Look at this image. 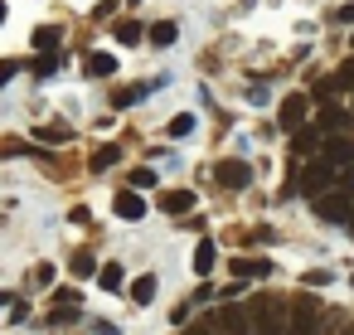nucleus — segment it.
Segmentation results:
<instances>
[{
    "mask_svg": "<svg viewBox=\"0 0 354 335\" xmlns=\"http://www.w3.org/2000/svg\"><path fill=\"white\" fill-rule=\"evenodd\" d=\"M286 301L281 296H272V291H262V296H252L248 301V320H252V335H286Z\"/></svg>",
    "mask_w": 354,
    "mask_h": 335,
    "instance_id": "obj_1",
    "label": "nucleus"
},
{
    "mask_svg": "<svg viewBox=\"0 0 354 335\" xmlns=\"http://www.w3.org/2000/svg\"><path fill=\"white\" fill-rule=\"evenodd\" d=\"M339 175H335V165H325V161H310L301 175H296V190L301 194H310V199H320V194H330V185H335Z\"/></svg>",
    "mask_w": 354,
    "mask_h": 335,
    "instance_id": "obj_2",
    "label": "nucleus"
},
{
    "mask_svg": "<svg viewBox=\"0 0 354 335\" xmlns=\"http://www.w3.org/2000/svg\"><path fill=\"white\" fill-rule=\"evenodd\" d=\"M320 330V306L310 296H296L286 311V335H315Z\"/></svg>",
    "mask_w": 354,
    "mask_h": 335,
    "instance_id": "obj_3",
    "label": "nucleus"
},
{
    "mask_svg": "<svg viewBox=\"0 0 354 335\" xmlns=\"http://www.w3.org/2000/svg\"><path fill=\"white\" fill-rule=\"evenodd\" d=\"M315 214H320L325 224H354V199L339 194V190H330V194L315 199Z\"/></svg>",
    "mask_w": 354,
    "mask_h": 335,
    "instance_id": "obj_4",
    "label": "nucleus"
},
{
    "mask_svg": "<svg viewBox=\"0 0 354 335\" xmlns=\"http://www.w3.org/2000/svg\"><path fill=\"white\" fill-rule=\"evenodd\" d=\"M214 180H218L223 190H248V185H252V165H248V161H218V165H214Z\"/></svg>",
    "mask_w": 354,
    "mask_h": 335,
    "instance_id": "obj_5",
    "label": "nucleus"
},
{
    "mask_svg": "<svg viewBox=\"0 0 354 335\" xmlns=\"http://www.w3.org/2000/svg\"><path fill=\"white\" fill-rule=\"evenodd\" d=\"M349 122H354V112H344V107H335V102H320V117H315L320 136H344Z\"/></svg>",
    "mask_w": 354,
    "mask_h": 335,
    "instance_id": "obj_6",
    "label": "nucleus"
},
{
    "mask_svg": "<svg viewBox=\"0 0 354 335\" xmlns=\"http://www.w3.org/2000/svg\"><path fill=\"white\" fill-rule=\"evenodd\" d=\"M78 311H83V296H78L73 287H59V291H54V311H49V316H54L59 325H68V320H78Z\"/></svg>",
    "mask_w": 354,
    "mask_h": 335,
    "instance_id": "obj_7",
    "label": "nucleus"
},
{
    "mask_svg": "<svg viewBox=\"0 0 354 335\" xmlns=\"http://www.w3.org/2000/svg\"><path fill=\"white\" fill-rule=\"evenodd\" d=\"M306 107H310V102H306L301 93H291V98H281V132H291V136H296V132L306 127Z\"/></svg>",
    "mask_w": 354,
    "mask_h": 335,
    "instance_id": "obj_8",
    "label": "nucleus"
},
{
    "mask_svg": "<svg viewBox=\"0 0 354 335\" xmlns=\"http://www.w3.org/2000/svg\"><path fill=\"white\" fill-rule=\"evenodd\" d=\"M112 214H117V219H127V224L146 219V194H136V190H122V194L112 199Z\"/></svg>",
    "mask_w": 354,
    "mask_h": 335,
    "instance_id": "obj_9",
    "label": "nucleus"
},
{
    "mask_svg": "<svg viewBox=\"0 0 354 335\" xmlns=\"http://www.w3.org/2000/svg\"><path fill=\"white\" fill-rule=\"evenodd\" d=\"M214 325H218L223 335H252V320H248L243 306H223V311L214 316Z\"/></svg>",
    "mask_w": 354,
    "mask_h": 335,
    "instance_id": "obj_10",
    "label": "nucleus"
},
{
    "mask_svg": "<svg viewBox=\"0 0 354 335\" xmlns=\"http://www.w3.org/2000/svg\"><path fill=\"white\" fill-rule=\"evenodd\" d=\"M325 165H335V170L354 165V141L349 136H325Z\"/></svg>",
    "mask_w": 354,
    "mask_h": 335,
    "instance_id": "obj_11",
    "label": "nucleus"
},
{
    "mask_svg": "<svg viewBox=\"0 0 354 335\" xmlns=\"http://www.w3.org/2000/svg\"><path fill=\"white\" fill-rule=\"evenodd\" d=\"M83 73H88V78H112V73H117V59H112V54H88V59H83Z\"/></svg>",
    "mask_w": 354,
    "mask_h": 335,
    "instance_id": "obj_12",
    "label": "nucleus"
},
{
    "mask_svg": "<svg viewBox=\"0 0 354 335\" xmlns=\"http://www.w3.org/2000/svg\"><path fill=\"white\" fill-rule=\"evenodd\" d=\"M272 272V262L267 257H233V277L243 282V277H267Z\"/></svg>",
    "mask_w": 354,
    "mask_h": 335,
    "instance_id": "obj_13",
    "label": "nucleus"
},
{
    "mask_svg": "<svg viewBox=\"0 0 354 335\" xmlns=\"http://www.w3.org/2000/svg\"><path fill=\"white\" fill-rule=\"evenodd\" d=\"M160 209L165 214H189L194 209V194L189 190H170V194H160Z\"/></svg>",
    "mask_w": 354,
    "mask_h": 335,
    "instance_id": "obj_14",
    "label": "nucleus"
},
{
    "mask_svg": "<svg viewBox=\"0 0 354 335\" xmlns=\"http://www.w3.org/2000/svg\"><path fill=\"white\" fill-rule=\"evenodd\" d=\"M315 146H320V127H301V132L291 136V151H296V156H306V151H315Z\"/></svg>",
    "mask_w": 354,
    "mask_h": 335,
    "instance_id": "obj_15",
    "label": "nucleus"
},
{
    "mask_svg": "<svg viewBox=\"0 0 354 335\" xmlns=\"http://www.w3.org/2000/svg\"><path fill=\"white\" fill-rule=\"evenodd\" d=\"M214 262H218V248H214V238H204L194 248V272H214Z\"/></svg>",
    "mask_w": 354,
    "mask_h": 335,
    "instance_id": "obj_16",
    "label": "nucleus"
},
{
    "mask_svg": "<svg viewBox=\"0 0 354 335\" xmlns=\"http://www.w3.org/2000/svg\"><path fill=\"white\" fill-rule=\"evenodd\" d=\"M68 272H73V277H93V272H97V257H93L88 248H78V253L68 257Z\"/></svg>",
    "mask_w": 354,
    "mask_h": 335,
    "instance_id": "obj_17",
    "label": "nucleus"
},
{
    "mask_svg": "<svg viewBox=\"0 0 354 335\" xmlns=\"http://www.w3.org/2000/svg\"><path fill=\"white\" fill-rule=\"evenodd\" d=\"M97 282H102V291H122V287H127V277H122V267H117V262L97 267Z\"/></svg>",
    "mask_w": 354,
    "mask_h": 335,
    "instance_id": "obj_18",
    "label": "nucleus"
},
{
    "mask_svg": "<svg viewBox=\"0 0 354 335\" xmlns=\"http://www.w3.org/2000/svg\"><path fill=\"white\" fill-rule=\"evenodd\" d=\"M175 35H180V30H175V20H160V25H151V44H156V49L175 44Z\"/></svg>",
    "mask_w": 354,
    "mask_h": 335,
    "instance_id": "obj_19",
    "label": "nucleus"
},
{
    "mask_svg": "<svg viewBox=\"0 0 354 335\" xmlns=\"http://www.w3.org/2000/svg\"><path fill=\"white\" fill-rule=\"evenodd\" d=\"M35 49L54 54V49H59V30H54V25H39V30H35Z\"/></svg>",
    "mask_w": 354,
    "mask_h": 335,
    "instance_id": "obj_20",
    "label": "nucleus"
},
{
    "mask_svg": "<svg viewBox=\"0 0 354 335\" xmlns=\"http://www.w3.org/2000/svg\"><path fill=\"white\" fill-rule=\"evenodd\" d=\"M117 161H122V151H117V146H97V151H93V170H112Z\"/></svg>",
    "mask_w": 354,
    "mask_h": 335,
    "instance_id": "obj_21",
    "label": "nucleus"
},
{
    "mask_svg": "<svg viewBox=\"0 0 354 335\" xmlns=\"http://www.w3.org/2000/svg\"><path fill=\"white\" fill-rule=\"evenodd\" d=\"M151 296H156V277L146 272V277H136V282H131V301H141V306H146Z\"/></svg>",
    "mask_w": 354,
    "mask_h": 335,
    "instance_id": "obj_22",
    "label": "nucleus"
},
{
    "mask_svg": "<svg viewBox=\"0 0 354 335\" xmlns=\"http://www.w3.org/2000/svg\"><path fill=\"white\" fill-rule=\"evenodd\" d=\"M141 35H146V30H141L136 20H122V25H117V39H122V44H141Z\"/></svg>",
    "mask_w": 354,
    "mask_h": 335,
    "instance_id": "obj_23",
    "label": "nucleus"
},
{
    "mask_svg": "<svg viewBox=\"0 0 354 335\" xmlns=\"http://www.w3.org/2000/svg\"><path fill=\"white\" fill-rule=\"evenodd\" d=\"M59 73V54H44V59H35V78H54Z\"/></svg>",
    "mask_w": 354,
    "mask_h": 335,
    "instance_id": "obj_24",
    "label": "nucleus"
},
{
    "mask_svg": "<svg viewBox=\"0 0 354 335\" xmlns=\"http://www.w3.org/2000/svg\"><path fill=\"white\" fill-rule=\"evenodd\" d=\"M49 282H54V267H49V262H39V267L30 272V287H49Z\"/></svg>",
    "mask_w": 354,
    "mask_h": 335,
    "instance_id": "obj_25",
    "label": "nucleus"
},
{
    "mask_svg": "<svg viewBox=\"0 0 354 335\" xmlns=\"http://www.w3.org/2000/svg\"><path fill=\"white\" fill-rule=\"evenodd\" d=\"M189 132H194V117H189V112H185V117H175V122H170V136H189Z\"/></svg>",
    "mask_w": 354,
    "mask_h": 335,
    "instance_id": "obj_26",
    "label": "nucleus"
},
{
    "mask_svg": "<svg viewBox=\"0 0 354 335\" xmlns=\"http://www.w3.org/2000/svg\"><path fill=\"white\" fill-rule=\"evenodd\" d=\"M131 185H141V190H151V185H156V170H151V165H141V170H131Z\"/></svg>",
    "mask_w": 354,
    "mask_h": 335,
    "instance_id": "obj_27",
    "label": "nucleus"
},
{
    "mask_svg": "<svg viewBox=\"0 0 354 335\" xmlns=\"http://www.w3.org/2000/svg\"><path fill=\"white\" fill-rule=\"evenodd\" d=\"M339 194H349V199H354V165H344V170H339Z\"/></svg>",
    "mask_w": 354,
    "mask_h": 335,
    "instance_id": "obj_28",
    "label": "nucleus"
},
{
    "mask_svg": "<svg viewBox=\"0 0 354 335\" xmlns=\"http://www.w3.org/2000/svg\"><path fill=\"white\" fill-rule=\"evenodd\" d=\"M15 73H20V64H15V59H0V88H6Z\"/></svg>",
    "mask_w": 354,
    "mask_h": 335,
    "instance_id": "obj_29",
    "label": "nucleus"
},
{
    "mask_svg": "<svg viewBox=\"0 0 354 335\" xmlns=\"http://www.w3.org/2000/svg\"><path fill=\"white\" fill-rule=\"evenodd\" d=\"M141 98V88H117V107H131Z\"/></svg>",
    "mask_w": 354,
    "mask_h": 335,
    "instance_id": "obj_30",
    "label": "nucleus"
},
{
    "mask_svg": "<svg viewBox=\"0 0 354 335\" xmlns=\"http://www.w3.org/2000/svg\"><path fill=\"white\" fill-rule=\"evenodd\" d=\"M335 83H339V88H354V59H349V64L335 73Z\"/></svg>",
    "mask_w": 354,
    "mask_h": 335,
    "instance_id": "obj_31",
    "label": "nucleus"
},
{
    "mask_svg": "<svg viewBox=\"0 0 354 335\" xmlns=\"http://www.w3.org/2000/svg\"><path fill=\"white\" fill-rule=\"evenodd\" d=\"M39 136H44V141H68V127H44Z\"/></svg>",
    "mask_w": 354,
    "mask_h": 335,
    "instance_id": "obj_32",
    "label": "nucleus"
},
{
    "mask_svg": "<svg viewBox=\"0 0 354 335\" xmlns=\"http://www.w3.org/2000/svg\"><path fill=\"white\" fill-rule=\"evenodd\" d=\"M93 15H97V20H112V15H117V0H102V6H97Z\"/></svg>",
    "mask_w": 354,
    "mask_h": 335,
    "instance_id": "obj_33",
    "label": "nucleus"
},
{
    "mask_svg": "<svg viewBox=\"0 0 354 335\" xmlns=\"http://www.w3.org/2000/svg\"><path fill=\"white\" fill-rule=\"evenodd\" d=\"M15 151H25V141H15V136H6V141H0V156H15Z\"/></svg>",
    "mask_w": 354,
    "mask_h": 335,
    "instance_id": "obj_34",
    "label": "nucleus"
},
{
    "mask_svg": "<svg viewBox=\"0 0 354 335\" xmlns=\"http://www.w3.org/2000/svg\"><path fill=\"white\" fill-rule=\"evenodd\" d=\"M185 335H223V330H218V325H189Z\"/></svg>",
    "mask_w": 354,
    "mask_h": 335,
    "instance_id": "obj_35",
    "label": "nucleus"
},
{
    "mask_svg": "<svg viewBox=\"0 0 354 335\" xmlns=\"http://www.w3.org/2000/svg\"><path fill=\"white\" fill-rule=\"evenodd\" d=\"M0 306H10V296H6V291H0Z\"/></svg>",
    "mask_w": 354,
    "mask_h": 335,
    "instance_id": "obj_36",
    "label": "nucleus"
},
{
    "mask_svg": "<svg viewBox=\"0 0 354 335\" xmlns=\"http://www.w3.org/2000/svg\"><path fill=\"white\" fill-rule=\"evenodd\" d=\"M0 20H6V6H0Z\"/></svg>",
    "mask_w": 354,
    "mask_h": 335,
    "instance_id": "obj_37",
    "label": "nucleus"
},
{
    "mask_svg": "<svg viewBox=\"0 0 354 335\" xmlns=\"http://www.w3.org/2000/svg\"><path fill=\"white\" fill-rule=\"evenodd\" d=\"M344 335H354V325H349V330H344Z\"/></svg>",
    "mask_w": 354,
    "mask_h": 335,
    "instance_id": "obj_38",
    "label": "nucleus"
},
{
    "mask_svg": "<svg viewBox=\"0 0 354 335\" xmlns=\"http://www.w3.org/2000/svg\"><path fill=\"white\" fill-rule=\"evenodd\" d=\"M127 6H136V0H127Z\"/></svg>",
    "mask_w": 354,
    "mask_h": 335,
    "instance_id": "obj_39",
    "label": "nucleus"
},
{
    "mask_svg": "<svg viewBox=\"0 0 354 335\" xmlns=\"http://www.w3.org/2000/svg\"><path fill=\"white\" fill-rule=\"evenodd\" d=\"M349 112H354V107H349Z\"/></svg>",
    "mask_w": 354,
    "mask_h": 335,
    "instance_id": "obj_40",
    "label": "nucleus"
},
{
    "mask_svg": "<svg viewBox=\"0 0 354 335\" xmlns=\"http://www.w3.org/2000/svg\"><path fill=\"white\" fill-rule=\"evenodd\" d=\"M349 228H354V224H349Z\"/></svg>",
    "mask_w": 354,
    "mask_h": 335,
    "instance_id": "obj_41",
    "label": "nucleus"
}]
</instances>
